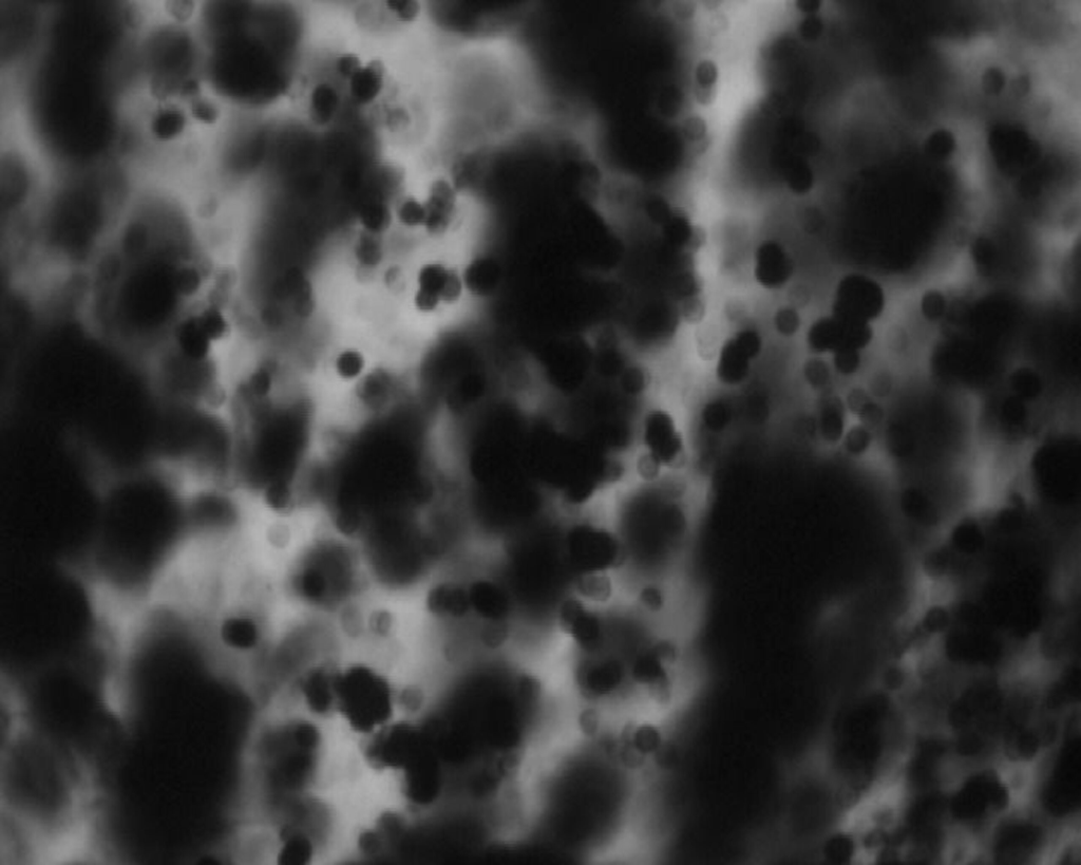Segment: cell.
<instances>
[{"label":"cell","instance_id":"1","mask_svg":"<svg viewBox=\"0 0 1081 865\" xmlns=\"http://www.w3.org/2000/svg\"><path fill=\"white\" fill-rule=\"evenodd\" d=\"M213 285L202 225L178 200L131 203L83 287V313L108 346L142 363Z\"/></svg>","mask_w":1081,"mask_h":865},{"label":"cell","instance_id":"2","mask_svg":"<svg viewBox=\"0 0 1081 865\" xmlns=\"http://www.w3.org/2000/svg\"><path fill=\"white\" fill-rule=\"evenodd\" d=\"M0 749L4 849L13 861L63 857L91 839L98 767L77 749L8 712Z\"/></svg>","mask_w":1081,"mask_h":865},{"label":"cell","instance_id":"3","mask_svg":"<svg viewBox=\"0 0 1081 865\" xmlns=\"http://www.w3.org/2000/svg\"><path fill=\"white\" fill-rule=\"evenodd\" d=\"M115 162L54 169L32 213L9 229L15 271L51 291L80 290L115 238L132 181Z\"/></svg>","mask_w":1081,"mask_h":865},{"label":"cell","instance_id":"4","mask_svg":"<svg viewBox=\"0 0 1081 865\" xmlns=\"http://www.w3.org/2000/svg\"><path fill=\"white\" fill-rule=\"evenodd\" d=\"M371 589L358 542L331 528L301 544L283 575L299 613L330 620L352 613Z\"/></svg>","mask_w":1081,"mask_h":865},{"label":"cell","instance_id":"5","mask_svg":"<svg viewBox=\"0 0 1081 865\" xmlns=\"http://www.w3.org/2000/svg\"><path fill=\"white\" fill-rule=\"evenodd\" d=\"M402 717L401 684L383 665L366 657L339 662L335 722L353 739L362 742Z\"/></svg>","mask_w":1081,"mask_h":865},{"label":"cell","instance_id":"6","mask_svg":"<svg viewBox=\"0 0 1081 865\" xmlns=\"http://www.w3.org/2000/svg\"><path fill=\"white\" fill-rule=\"evenodd\" d=\"M465 291L462 272L442 261H427L416 273L413 305L417 312L432 314L460 303Z\"/></svg>","mask_w":1081,"mask_h":865},{"label":"cell","instance_id":"7","mask_svg":"<svg viewBox=\"0 0 1081 865\" xmlns=\"http://www.w3.org/2000/svg\"><path fill=\"white\" fill-rule=\"evenodd\" d=\"M467 197L448 175L433 179L423 200L425 231L435 237L448 234L460 221Z\"/></svg>","mask_w":1081,"mask_h":865},{"label":"cell","instance_id":"8","mask_svg":"<svg viewBox=\"0 0 1081 865\" xmlns=\"http://www.w3.org/2000/svg\"><path fill=\"white\" fill-rule=\"evenodd\" d=\"M567 548L574 566L587 574L610 567L619 552L614 538L589 526L574 530L568 538Z\"/></svg>","mask_w":1081,"mask_h":865},{"label":"cell","instance_id":"9","mask_svg":"<svg viewBox=\"0 0 1081 865\" xmlns=\"http://www.w3.org/2000/svg\"><path fill=\"white\" fill-rule=\"evenodd\" d=\"M577 685L585 697L604 700L632 687L629 665L614 657L596 658L586 662L576 674Z\"/></svg>","mask_w":1081,"mask_h":865},{"label":"cell","instance_id":"10","mask_svg":"<svg viewBox=\"0 0 1081 865\" xmlns=\"http://www.w3.org/2000/svg\"><path fill=\"white\" fill-rule=\"evenodd\" d=\"M642 438L647 454L662 467H678L685 446L672 417L666 411L654 410L643 423Z\"/></svg>","mask_w":1081,"mask_h":865},{"label":"cell","instance_id":"11","mask_svg":"<svg viewBox=\"0 0 1081 865\" xmlns=\"http://www.w3.org/2000/svg\"><path fill=\"white\" fill-rule=\"evenodd\" d=\"M808 337L814 350L840 353L856 351L865 343L866 334L864 325L833 316L815 324Z\"/></svg>","mask_w":1081,"mask_h":865},{"label":"cell","instance_id":"12","mask_svg":"<svg viewBox=\"0 0 1081 865\" xmlns=\"http://www.w3.org/2000/svg\"><path fill=\"white\" fill-rule=\"evenodd\" d=\"M876 292L869 282L859 277L845 279L838 291L834 316L862 324L876 308Z\"/></svg>","mask_w":1081,"mask_h":865},{"label":"cell","instance_id":"13","mask_svg":"<svg viewBox=\"0 0 1081 865\" xmlns=\"http://www.w3.org/2000/svg\"><path fill=\"white\" fill-rule=\"evenodd\" d=\"M761 340L754 332L738 334L722 350L718 363V376L725 383L734 384L744 380L751 360L760 352Z\"/></svg>","mask_w":1081,"mask_h":865},{"label":"cell","instance_id":"14","mask_svg":"<svg viewBox=\"0 0 1081 865\" xmlns=\"http://www.w3.org/2000/svg\"><path fill=\"white\" fill-rule=\"evenodd\" d=\"M562 624L576 643L586 651L595 650L602 638L598 620L579 604L570 603L562 611Z\"/></svg>","mask_w":1081,"mask_h":865},{"label":"cell","instance_id":"15","mask_svg":"<svg viewBox=\"0 0 1081 865\" xmlns=\"http://www.w3.org/2000/svg\"><path fill=\"white\" fill-rule=\"evenodd\" d=\"M790 262L785 253L776 244L770 243L758 251L755 275L767 288L783 286L790 276Z\"/></svg>","mask_w":1081,"mask_h":865},{"label":"cell","instance_id":"16","mask_svg":"<svg viewBox=\"0 0 1081 865\" xmlns=\"http://www.w3.org/2000/svg\"><path fill=\"white\" fill-rule=\"evenodd\" d=\"M386 83V69L382 62L371 61L362 68L349 81L352 98L359 104L373 103L384 90Z\"/></svg>","mask_w":1081,"mask_h":865},{"label":"cell","instance_id":"17","mask_svg":"<svg viewBox=\"0 0 1081 865\" xmlns=\"http://www.w3.org/2000/svg\"><path fill=\"white\" fill-rule=\"evenodd\" d=\"M427 607L438 616H460L470 607L469 593L458 587L439 585L429 591Z\"/></svg>","mask_w":1081,"mask_h":865},{"label":"cell","instance_id":"18","mask_svg":"<svg viewBox=\"0 0 1081 865\" xmlns=\"http://www.w3.org/2000/svg\"><path fill=\"white\" fill-rule=\"evenodd\" d=\"M468 593L470 607L485 618L496 620L507 612V597L497 586L481 582Z\"/></svg>","mask_w":1081,"mask_h":865},{"label":"cell","instance_id":"19","mask_svg":"<svg viewBox=\"0 0 1081 865\" xmlns=\"http://www.w3.org/2000/svg\"><path fill=\"white\" fill-rule=\"evenodd\" d=\"M358 218L365 232L376 236L389 228L393 212L387 199L374 195L360 206Z\"/></svg>","mask_w":1081,"mask_h":865},{"label":"cell","instance_id":"20","mask_svg":"<svg viewBox=\"0 0 1081 865\" xmlns=\"http://www.w3.org/2000/svg\"><path fill=\"white\" fill-rule=\"evenodd\" d=\"M337 90L330 84H318L311 93L310 111L317 123L326 124L333 119L339 107Z\"/></svg>","mask_w":1081,"mask_h":865},{"label":"cell","instance_id":"21","mask_svg":"<svg viewBox=\"0 0 1081 865\" xmlns=\"http://www.w3.org/2000/svg\"><path fill=\"white\" fill-rule=\"evenodd\" d=\"M333 368L341 381L354 382L362 378L367 369L366 355L354 347L340 350L335 356Z\"/></svg>","mask_w":1081,"mask_h":865},{"label":"cell","instance_id":"22","mask_svg":"<svg viewBox=\"0 0 1081 865\" xmlns=\"http://www.w3.org/2000/svg\"><path fill=\"white\" fill-rule=\"evenodd\" d=\"M395 216L406 228L424 229L426 222L424 201L411 196L403 198L396 206Z\"/></svg>","mask_w":1081,"mask_h":865},{"label":"cell","instance_id":"23","mask_svg":"<svg viewBox=\"0 0 1081 865\" xmlns=\"http://www.w3.org/2000/svg\"><path fill=\"white\" fill-rule=\"evenodd\" d=\"M822 437L829 443L839 442L844 435V422L837 409L829 408L823 412L820 424Z\"/></svg>","mask_w":1081,"mask_h":865},{"label":"cell","instance_id":"24","mask_svg":"<svg viewBox=\"0 0 1081 865\" xmlns=\"http://www.w3.org/2000/svg\"><path fill=\"white\" fill-rule=\"evenodd\" d=\"M387 8L390 12L403 23H411L417 20L421 14L422 7L417 2H388Z\"/></svg>","mask_w":1081,"mask_h":865},{"label":"cell","instance_id":"25","mask_svg":"<svg viewBox=\"0 0 1081 865\" xmlns=\"http://www.w3.org/2000/svg\"><path fill=\"white\" fill-rule=\"evenodd\" d=\"M704 420L711 430H722L729 423L730 415L722 404H713L705 412Z\"/></svg>","mask_w":1081,"mask_h":865},{"label":"cell","instance_id":"26","mask_svg":"<svg viewBox=\"0 0 1081 865\" xmlns=\"http://www.w3.org/2000/svg\"><path fill=\"white\" fill-rule=\"evenodd\" d=\"M363 65L364 63L360 61L357 55L347 53L341 55L337 60L336 69L340 77L349 82Z\"/></svg>","mask_w":1081,"mask_h":865},{"label":"cell","instance_id":"27","mask_svg":"<svg viewBox=\"0 0 1081 865\" xmlns=\"http://www.w3.org/2000/svg\"><path fill=\"white\" fill-rule=\"evenodd\" d=\"M641 597L643 603L652 610L660 609L663 605V601H665L661 591L655 587H649L644 590Z\"/></svg>","mask_w":1081,"mask_h":865},{"label":"cell","instance_id":"28","mask_svg":"<svg viewBox=\"0 0 1081 865\" xmlns=\"http://www.w3.org/2000/svg\"><path fill=\"white\" fill-rule=\"evenodd\" d=\"M777 323H779V328L787 333L794 331L799 324L798 317L791 311L782 312L777 318Z\"/></svg>","mask_w":1081,"mask_h":865}]
</instances>
